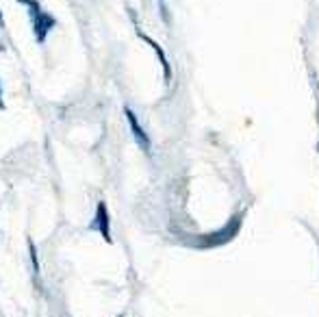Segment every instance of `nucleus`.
<instances>
[{"label": "nucleus", "mask_w": 319, "mask_h": 317, "mask_svg": "<svg viewBox=\"0 0 319 317\" xmlns=\"http://www.w3.org/2000/svg\"><path fill=\"white\" fill-rule=\"evenodd\" d=\"M92 228L98 230L102 237H105L106 243H111V228H109V211H106L105 202H98V209H96V219L92 222Z\"/></svg>", "instance_id": "obj_4"}, {"label": "nucleus", "mask_w": 319, "mask_h": 317, "mask_svg": "<svg viewBox=\"0 0 319 317\" xmlns=\"http://www.w3.org/2000/svg\"><path fill=\"white\" fill-rule=\"evenodd\" d=\"M124 113H126V119H128L130 133L135 135V141L139 143V148H141L143 152H150V137H148L146 130L141 128V124H139V119H137V115L132 113V109H128V106L124 109Z\"/></svg>", "instance_id": "obj_3"}, {"label": "nucleus", "mask_w": 319, "mask_h": 317, "mask_svg": "<svg viewBox=\"0 0 319 317\" xmlns=\"http://www.w3.org/2000/svg\"><path fill=\"white\" fill-rule=\"evenodd\" d=\"M0 24H2V11H0Z\"/></svg>", "instance_id": "obj_9"}, {"label": "nucleus", "mask_w": 319, "mask_h": 317, "mask_svg": "<svg viewBox=\"0 0 319 317\" xmlns=\"http://www.w3.org/2000/svg\"><path fill=\"white\" fill-rule=\"evenodd\" d=\"M0 109H2V94H0Z\"/></svg>", "instance_id": "obj_8"}, {"label": "nucleus", "mask_w": 319, "mask_h": 317, "mask_svg": "<svg viewBox=\"0 0 319 317\" xmlns=\"http://www.w3.org/2000/svg\"><path fill=\"white\" fill-rule=\"evenodd\" d=\"M239 222H241V215H237L232 222H228L219 232H215V235H207V237L202 239L204 246H219V243L230 241V239L237 235V230H239Z\"/></svg>", "instance_id": "obj_2"}, {"label": "nucleus", "mask_w": 319, "mask_h": 317, "mask_svg": "<svg viewBox=\"0 0 319 317\" xmlns=\"http://www.w3.org/2000/svg\"><path fill=\"white\" fill-rule=\"evenodd\" d=\"M28 9H31V24H33V33L35 37H37L39 44H44L46 37H48V31H50L52 26H55V17L44 13V11L39 9L37 0H31V4H28Z\"/></svg>", "instance_id": "obj_1"}, {"label": "nucleus", "mask_w": 319, "mask_h": 317, "mask_svg": "<svg viewBox=\"0 0 319 317\" xmlns=\"http://www.w3.org/2000/svg\"><path fill=\"white\" fill-rule=\"evenodd\" d=\"M139 37L146 41V44H150L154 48V52H156V57H159V61H161V65H163V74H165V81H170L172 79V68H170V63H167V57H165V52H163V48H161L159 44H156L154 39H150L148 35H143V33H139Z\"/></svg>", "instance_id": "obj_5"}, {"label": "nucleus", "mask_w": 319, "mask_h": 317, "mask_svg": "<svg viewBox=\"0 0 319 317\" xmlns=\"http://www.w3.org/2000/svg\"><path fill=\"white\" fill-rule=\"evenodd\" d=\"M17 2H22V4H26V7H28V4H31V0H17Z\"/></svg>", "instance_id": "obj_7"}, {"label": "nucleus", "mask_w": 319, "mask_h": 317, "mask_svg": "<svg viewBox=\"0 0 319 317\" xmlns=\"http://www.w3.org/2000/svg\"><path fill=\"white\" fill-rule=\"evenodd\" d=\"M28 250H31V259H33V267H35V276L39 274V263H37V254H35V246L28 243Z\"/></svg>", "instance_id": "obj_6"}]
</instances>
